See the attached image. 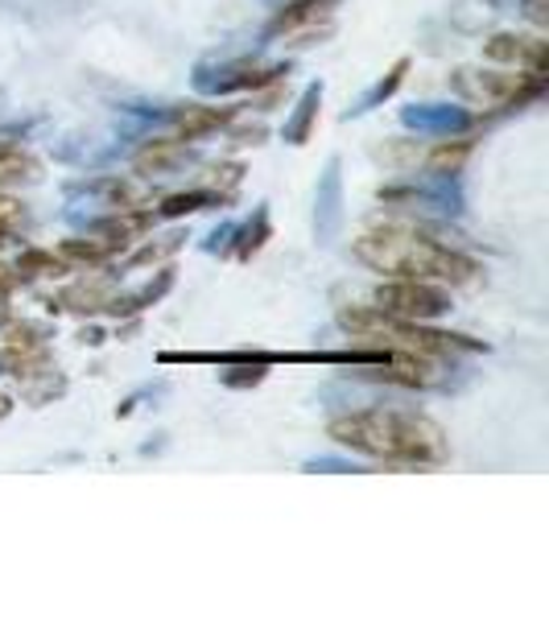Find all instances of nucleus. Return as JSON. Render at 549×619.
<instances>
[{"label":"nucleus","mask_w":549,"mask_h":619,"mask_svg":"<svg viewBox=\"0 0 549 619\" xmlns=\"http://www.w3.org/2000/svg\"><path fill=\"white\" fill-rule=\"evenodd\" d=\"M21 219H25L21 202L9 199V195H0V244H9V235L21 228Z\"/></svg>","instance_id":"10"},{"label":"nucleus","mask_w":549,"mask_h":619,"mask_svg":"<svg viewBox=\"0 0 549 619\" xmlns=\"http://www.w3.org/2000/svg\"><path fill=\"white\" fill-rule=\"evenodd\" d=\"M356 256L363 264H372L377 273L409 281H451V285H463V281L479 273V264L467 261L463 252L442 248L418 232H405V228H384V232L356 240Z\"/></svg>","instance_id":"2"},{"label":"nucleus","mask_w":549,"mask_h":619,"mask_svg":"<svg viewBox=\"0 0 549 619\" xmlns=\"http://www.w3.org/2000/svg\"><path fill=\"white\" fill-rule=\"evenodd\" d=\"M467 140H458L455 149H451V145H442L439 154L430 157V166H434V170H458V166H463V157H467Z\"/></svg>","instance_id":"11"},{"label":"nucleus","mask_w":549,"mask_h":619,"mask_svg":"<svg viewBox=\"0 0 549 619\" xmlns=\"http://www.w3.org/2000/svg\"><path fill=\"white\" fill-rule=\"evenodd\" d=\"M537 83L541 75H500V71H458L455 75V87L471 99H479L487 108H504V104H513V99H525V95L537 92Z\"/></svg>","instance_id":"4"},{"label":"nucleus","mask_w":549,"mask_h":619,"mask_svg":"<svg viewBox=\"0 0 549 619\" xmlns=\"http://www.w3.org/2000/svg\"><path fill=\"white\" fill-rule=\"evenodd\" d=\"M330 4H335V0H298V4H289V9L273 21V33H294L298 25L318 30V21L330 13Z\"/></svg>","instance_id":"6"},{"label":"nucleus","mask_w":549,"mask_h":619,"mask_svg":"<svg viewBox=\"0 0 549 619\" xmlns=\"http://www.w3.org/2000/svg\"><path fill=\"white\" fill-rule=\"evenodd\" d=\"M13 285H17V277H13V273H9V269H0V297L9 294V290H13Z\"/></svg>","instance_id":"12"},{"label":"nucleus","mask_w":549,"mask_h":619,"mask_svg":"<svg viewBox=\"0 0 549 619\" xmlns=\"http://www.w3.org/2000/svg\"><path fill=\"white\" fill-rule=\"evenodd\" d=\"M228 120V116H223V112H187V116H182V124H178V133H182V137L187 140H194V137H203L207 128H215V124H223Z\"/></svg>","instance_id":"9"},{"label":"nucleus","mask_w":549,"mask_h":619,"mask_svg":"<svg viewBox=\"0 0 549 619\" xmlns=\"http://www.w3.org/2000/svg\"><path fill=\"white\" fill-rule=\"evenodd\" d=\"M484 54L492 62H513V66H525V71L541 75L546 42H541V38H525V33H496L484 46Z\"/></svg>","instance_id":"5"},{"label":"nucleus","mask_w":549,"mask_h":619,"mask_svg":"<svg viewBox=\"0 0 549 619\" xmlns=\"http://www.w3.org/2000/svg\"><path fill=\"white\" fill-rule=\"evenodd\" d=\"M377 306L392 318H409V323H425V318H439L442 310H451V294L439 290L434 281H409L397 277L389 285L377 290Z\"/></svg>","instance_id":"3"},{"label":"nucleus","mask_w":549,"mask_h":619,"mask_svg":"<svg viewBox=\"0 0 549 619\" xmlns=\"http://www.w3.org/2000/svg\"><path fill=\"white\" fill-rule=\"evenodd\" d=\"M17 273H30V277H63L66 261H59L54 252H25L17 261Z\"/></svg>","instance_id":"8"},{"label":"nucleus","mask_w":549,"mask_h":619,"mask_svg":"<svg viewBox=\"0 0 549 619\" xmlns=\"http://www.w3.org/2000/svg\"><path fill=\"white\" fill-rule=\"evenodd\" d=\"M330 438L347 450L389 466H439L446 463V438L422 413H392V409H363L330 421Z\"/></svg>","instance_id":"1"},{"label":"nucleus","mask_w":549,"mask_h":619,"mask_svg":"<svg viewBox=\"0 0 549 619\" xmlns=\"http://www.w3.org/2000/svg\"><path fill=\"white\" fill-rule=\"evenodd\" d=\"M25 178H38V161L21 149H0V186L25 182Z\"/></svg>","instance_id":"7"}]
</instances>
